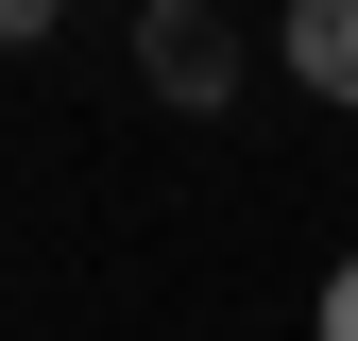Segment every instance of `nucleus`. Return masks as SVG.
<instances>
[{
  "mask_svg": "<svg viewBox=\"0 0 358 341\" xmlns=\"http://www.w3.org/2000/svg\"><path fill=\"white\" fill-rule=\"evenodd\" d=\"M290 68L324 85V103H358V0H307V17H290Z\"/></svg>",
  "mask_w": 358,
  "mask_h": 341,
  "instance_id": "f257e3e1",
  "label": "nucleus"
},
{
  "mask_svg": "<svg viewBox=\"0 0 358 341\" xmlns=\"http://www.w3.org/2000/svg\"><path fill=\"white\" fill-rule=\"evenodd\" d=\"M154 85H188V103H205V85H222V34H205V17H154Z\"/></svg>",
  "mask_w": 358,
  "mask_h": 341,
  "instance_id": "f03ea898",
  "label": "nucleus"
},
{
  "mask_svg": "<svg viewBox=\"0 0 358 341\" xmlns=\"http://www.w3.org/2000/svg\"><path fill=\"white\" fill-rule=\"evenodd\" d=\"M324 341H358V256H341V273H324Z\"/></svg>",
  "mask_w": 358,
  "mask_h": 341,
  "instance_id": "7ed1b4c3",
  "label": "nucleus"
}]
</instances>
